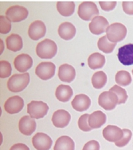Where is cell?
I'll return each mask as SVG.
<instances>
[{
    "label": "cell",
    "instance_id": "cell-1",
    "mask_svg": "<svg viewBox=\"0 0 133 150\" xmlns=\"http://www.w3.org/2000/svg\"><path fill=\"white\" fill-rule=\"evenodd\" d=\"M30 83V74L28 73L14 74L9 78L7 88L11 92L19 93L25 90Z\"/></svg>",
    "mask_w": 133,
    "mask_h": 150
},
{
    "label": "cell",
    "instance_id": "cell-2",
    "mask_svg": "<svg viewBox=\"0 0 133 150\" xmlns=\"http://www.w3.org/2000/svg\"><path fill=\"white\" fill-rule=\"evenodd\" d=\"M58 51V46L54 42L50 39H45L37 45L36 54L42 59H51Z\"/></svg>",
    "mask_w": 133,
    "mask_h": 150
},
{
    "label": "cell",
    "instance_id": "cell-3",
    "mask_svg": "<svg viewBox=\"0 0 133 150\" xmlns=\"http://www.w3.org/2000/svg\"><path fill=\"white\" fill-rule=\"evenodd\" d=\"M127 35V28L122 23H115L111 24L106 30L108 39L113 43L121 42Z\"/></svg>",
    "mask_w": 133,
    "mask_h": 150
},
{
    "label": "cell",
    "instance_id": "cell-4",
    "mask_svg": "<svg viewBox=\"0 0 133 150\" xmlns=\"http://www.w3.org/2000/svg\"><path fill=\"white\" fill-rule=\"evenodd\" d=\"M78 16L84 21L93 20L99 15V10L96 3L90 1L81 3L78 6Z\"/></svg>",
    "mask_w": 133,
    "mask_h": 150
},
{
    "label": "cell",
    "instance_id": "cell-5",
    "mask_svg": "<svg viewBox=\"0 0 133 150\" xmlns=\"http://www.w3.org/2000/svg\"><path fill=\"white\" fill-rule=\"evenodd\" d=\"M49 106L43 101H32L27 105V112L34 119H40L46 115Z\"/></svg>",
    "mask_w": 133,
    "mask_h": 150
},
{
    "label": "cell",
    "instance_id": "cell-6",
    "mask_svg": "<svg viewBox=\"0 0 133 150\" xmlns=\"http://www.w3.org/2000/svg\"><path fill=\"white\" fill-rule=\"evenodd\" d=\"M119 99L115 93L111 91L102 92L98 98V104L105 110H113L118 105Z\"/></svg>",
    "mask_w": 133,
    "mask_h": 150
},
{
    "label": "cell",
    "instance_id": "cell-7",
    "mask_svg": "<svg viewBox=\"0 0 133 150\" xmlns=\"http://www.w3.org/2000/svg\"><path fill=\"white\" fill-rule=\"evenodd\" d=\"M29 12L28 10L24 6L19 5L10 6L6 11V16L9 20L12 23H18L21 21L25 20L28 17Z\"/></svg>",
    "mask_w": 133,
    "mask_h": 150
},
{
    "label": "cell",
    "instance_id": "cell-8",
    "mask_svg": "<svg viewBox=\"0 0 133 150\" xmlns=\"http://www.w3.org/2000/svg\"><path fill=\"white\" fill-rule=\"evenodd\" d=\"M55 69H56V67L53 62H43L38 64V67H36L35 74L40 79L46 81L54 76Z\"/></svg>",
    "mask_w": 133,
    "mask_h": 150
},
{
    "label": "cell",
    "instance_id": "cell-9",
    "mask_svg": "<svg viewBox=\"0 0 133 150\" xmlns=\"http://www.w3.org/2000/svg\"><path fill=\"white\" fill-rule=\"evenodd\" d=\"M52 144L51 137L44 133H36L32 137V144L37 150H49Z\"/></svg>",
    "mask_w": 133,
    "mask_h": 150
},
{
    "label": "cell",
    "instance_id": "cell-10",
    "mask_svg": "<svg viewBox=\"0 0 133 150\" xmlns=\"http://www.w3.org/2000/svg\"><path fill=\"white\" fill-rule=\"evenodd\" d=\"M109 26V23L105 18L103 16H96L91 21L89 27L92 34L99 35L103 34L104 32H106Z\"/></svg>",
    "mask_w": 133,
    "mask_h": 150
},
{
    "label": "cell",
    "instance_id": "cell-11",
    "mask_svg": "<svg viewBox=\"0 0 133 150\" xmlns=\"http://www.w3.org/2000/svg\"><path fill=\"white\" fill-rule=\"evenodd\" d=\"M46 33V28L42 21L37 20L30 25L28 35L32 40L37 41L43 38Z\"/></svg>",
    "mask_w": 133,
    "mask_h": 150
},
{
    "label": "cell",
    "instance_id": "cell-12",
    "mask_svg": "<svg viewBox=\"0 0 133 150\" xmlns=\"http://www.w3.org/2000/svg\"><path fill=\"white\" fill-rule=\"evenodd\" d=\"M117 57L120 62L123 65H133V44H127L119 48Z\"/></svg>",
    "mask_w": 133,
    "mask_h": 150
},
{
    "label": "cell",
    "instance_id": "cell-13",
    "mask_svg": "<svg viewBox=\"0 0 133 150\" xmlns=\"http://www.w3.org/2000/svg\"><path fill=\"white\" fill-rule=\"evenodd\" d=\"M24 101L19 96H13L8 98L4 104V109L10 114L19 112L23 109Z\"/></svg>",
    "mask_w": 133,
    "mask_h": 150
},
{
    "label": "cell",
    "instance_id": "cell-14",
    "mask_svg": "<svg viewBox=\"0 0 133 150\" xmlns=\"http://www.w3.org/2000/svg\"><path fill=\"white\" fill-rule=\"evenodd\" d=\"M71 115L66 110H58L52 116L53 125L57 128H65L70 124Z\"/></svg>",
    "mask_w": 133,
    "mask_h": 150
},
{
    "label": "cell",
    "instance_id": "cell-15",
    "mask_svg": "<svg viewBox=\"0 0 133 150\" xmlns=\"http://www.w3.org/2000/svg\"><path fill=\"white\" fill-rule=\"evenodd\" d=\"M102 134L106 141L116 143L123 137L124 132L123 129L116 125H108L103 129Z\"/></svg>",
    "mask_w": 133,
    "mask_h": 150
},
{
    "label": "cell",
    "instance_id": "cell-16",
    "mask_svg": "<svg viewBox=\"0 0 133 150\" xmlns=\"http://www.w3.org/2000/svg\"><path fill=\"white\" fill-rule=\"evenodd\" d=\"M36 121L30 116H24L19 120L18 129L23 135L30 136L36 129Z\"/></svg>",
    "mask_w": 133,
    "mask_h": 150
},
{
    "label": "cell",
    "instance_id": "cell-17",
    "mask_svg": "<svg viewBox=\"0 0 133 150\" xmlns=\"http://www.w3.org/2000/svg\"><path fill=\"white\" fill-rule=\"evenodd\" d=\"M14 65L18 72L26 73L33 66V59L29 54H22L15 58Z\"/></svg>",
    "mask_w": 133,
    "mask_h": 150
},
{
    "label": "cell",
    "instance_id": "cell-18",
    "mask_svg": "<svg viewBox=\"0 0 133 150\" xmlns=\"http://www.w3.org/2000/svg\"><path fill=\"white\" fill-rule=\"evenodd\" d=\"M71 105L76 111L84 112L91 105V100L85 94H77L73 98Z\"/></svg>",
    "mask_w": 133,
    "mask_h": 150
},
{
    "label": "cell",
    "instance_id": "cell-19",
    "mask_svg": "<svg viewBox=\"0 0 133 150\" xmlns=\"http://www.w3.org/2000/svg\"><path fill=\"white\" fill-rule=\"evenodd\" d=\"M76 77L75 69L69 64H63L58 69V78L64 82H71Z\"/></svg>",
    "mask_w": 133,
    "mask_h": 150
},
{
    "label": "cell",
    "instance_id": "cell-20",
    "mask_svg": "<svg viewBox=\"0 0 133 150\" xmlns=\"http://www.w3.org/2000/svg\"><path fill=\"white\" fill-rule=\"evenodd\" d=\"M59 36L64 40H70L76 35L75 26L71 23L65 22L59 26L58 30Z\"/></svg>",
    "mask_w": 133,
    "mask_h": 150
},
{
    "label": "cell",
    "instance_id": "cell-21",
    "mask_svg": "<svg viewBox=\"0 0 133 150\" xmlns=\"http://www.w3.org/2000/svg\"><path fill=\"white\" fill-rule=\"evenodd\" d=\"M106 115L105 113L101 111L97 110L91 113L89 117V125L93 129H99L101 128L106 122Z\"/></svg>",
    "mask_w": 133,
    "mask_h": 150
},
{
    "label": "cell",
    "instance_id": "cell-22",
    "mask_svg": "<svg viewBox=\"0 0 133 150\" xmlns=\"http://www.w3.org/2000/svg\"><path fill=\"white\" fill-rule=\"evenodd\" d=\"M72 88L70 86H65V85H59L56 91H55V96L58 101L61 102H67L69 101L72 98Z\"/></svg>",
    "mask_w": 133,
    "mask_h": 150
},
{
    "label": "cell",
    "instance_id": "cell-23",
    "mask_svg": "<svg viewBox=\"0 0 133 150\" xmlns=\"http://www.w3.org/2000/svg\"><path fill=\"white\" fill-rule=\"evenodd\" d=\"M53 150H75V143L68 136H61L56 141Z\"/></svg>",
    "mask_w": 133,
    "mask_h": 150
},
{
    "label": "cell",
    "instance_id": "cell-24",
    "mask_svg": "<svg viewBox=\"0 0 133 150\" xmlns=\"http://www.w3.org/2000/svg\"><path fill=\"white\" fill-rule=\"evenodd\" d=\"M6 44L7 49L14 52L21 50L23 46V38H21L20 35H16V34L9 35L8 37L6 38Z\"/></svg>",
    "mask_w": 133,
    "mask_h": 150
},
{
    "label": "cell",
    "instance_id": "cell-25",
    "mask_svg": "<svg viewBox=\"0 0 133 150\" xmlns=\"http://www.w3.org/2000/svg\"><path fill=\"white\" fill-rule=\"evenodd\" d=\"M57 10L59 14L64 17H70L73 14L75 10V3L70 2H62L59 1L57 3Z\"/></svg>",
    "mask_w": 133,
    "mask_h": 150
},
{
    "label": "cell",
    "instance_id": "cell-26",
    "mask_svg": "<svg viewBox=\"0 0 133 150\" xmlns=\"http://www.w3.org/2000/svg\"><path fill=\"white\" fill-rule=\"evenodd\" d=\"M105 64V57L100 53H93L88 58V65L92 69L102 68Z\"/></svg>",
    "mask_w": 133,
    "mask_h": 150
},
{
    "label": "cell",
    "instance_id": "cell-27",
    "mask_svg": "<svg viewBox=\"0 0 133 150\" xmlns=\"http://www.w3.org/2000/svg\"><path fill=\"white\" fill-rule=\"evenodd\" d=\"M107 75L104 71H97L94 73L92 77V84L95 89H101L106 85Z\"/></svg>",
    "mask_w": 133,
    "mask_h": 150
},
{
    "label": "cell",
    "instance_id": "cell-28",
    "mask_svg": "<svg viewBox=\"0 0 133 150\" xmlns=\"http://www.w3.org/2000/svg\"><path fill=\"white\" fill-rule=\"evenodd\" d=\"M116 43H113L112 42H110L106 35H104L101 37L98 40L97 46L100 50H101L105 54H110L114 50V48L116 47Z\"/></svg>",
    "mask_w": 133,
    "mask_h": 150
},
{
    "label": "cell",
    "instance_id": "cell-29",
    "mask_svg": "<svg viewBox=\"0 0 133 150\" xmlns=\"http://www.w3.org/2000/svg\"><path fill=\"white\" fill-rule=\"evenodd\" d=\"M115 81L120 86H127L132 82V77L129 73L125 70H120L116 73Z\"/></svg>",
    "mask_w": 133,
    "mask_h": 150
},
{
    "label": "cell",
    "instance_id": "cell-30",
    "mask_svg": "<svg viewBox=\"0 0 133 150\" xmlns=\"http://www.w3.org/2000/svg\"><path fill=\"white\" fill-rule=\"evenodd\" d=\"M109 91L115 93L116 94V96L118 97V104H124V103H125L126 101H127V98H128L126 90H125V89H123V88L120 86H117V85L113 86L110 89Z\"/></svg>",
    "mask_w": 133,
    "mask_h": 150
},
{
    "label": "cell",
    "instance_id": "cell-31",
    "mask_svg": "<svg viewBox=\"0 0 133 150\" xmlns=\"http://www.w3.org/2000/svg\"><path fill=\"white\" fill-rule=\"evenodd\" d=\"M11 66L7 61L2 60L0 62V78H6L11 74Z\"/></svg>",
    "mask_w": 133,
    "mask_h": 150
},
{
    "label": "cell",
    "instance_id": "cell-32",
    "mask_svg": "<svg viewBox=\"0 0 133 150\" xmlns=\"http://www.w3.org/2000/svg\"><path fill=\"white\" fill-rule=\"evenodd\" d=\"M123 132H124V136L119 142H116L115 144L116 146L120 148L125 147L126 146L128 142H130V140L132 139V133L130 129H123Z\"/></svg>",
    "mask_w": 133,
    "mask_h": 150
},
{
    "label": "cell",
    "instance_id": "cell-33",
    "mask_svg": "<svg viewBox=\"0 0 133 150\" xmlns=\"http://www.w3.org/2000/svg\"><path fill=\"white\" fill-rule=\"evenodd\" d=\"M89 114H88V113L83 114L80 117L78 120V127L81 131L89 132L93 129L89 125Z\"/></svg>",
    "mask_w": 133,
    "mask_h": 150
},
{
    "label": "cell",
    "instance_id": "cell-34",
    "mask_svg": "<svg viewBox=\"0 0 133 150\" xmlns=\"http://www.w3.org/2000/svg\"><path fill=\"white\" fill-rule=\"evenodd\" d=\"M11 30V23L6 16H0V33L6 35Z\"/></svg>",
    "mask_w": 133,
    "mask_h": 150
},
{
    "label": "cell",
    "instance_id": "cell-35",
    "mask_svg": "<svg viewBox=\"0 0 133 150\" xmlns=\"http://www.w3.org/2000/svg\"><path fill=\"white\" fill-rule=\"evenodd\" d=\"M99 4L103 11H113V9L116 7L117 3L116 1H100Z\"/></svg>",
    "mask_w": 133,
    "mask_h": 150
},
{
    "label": "cell",
    "instance_id": "cell-36",
    "mask_svg": "<svg viewBox=\"0 0 133 150\" xmlns=\"http://www.w3.org/2000/svg\"><path fill=\"white\" fill-rule=\"evenodd\" d=\"M82 150H100V144L95 140H92L84 144Z\"/></svg>",
    "mask_w": 133,
    "mask_h": 150
},
{
    "label": "cell",
    "instance_id": "cell-37",
    "mask_svg": "<svg viewBox=\"0 0 133 150\" xmlns=\"http://www.w3.org/2000/svg\"><path fill=\"white\" fill-rule=\"evenodd\" d=\"M123 11L125 14L129 15H133V2H127L125 1L122 3Z\"/></svg>",
    "mask_w": 133,
    "mask_h": 150
},
{
    "label": "cell",
    "instance_id": "cell-38",
    "mask_svg": "<svg viewBox=\"0 0 133 150\" xmlns=\"http://www.w3.org/2000/svg\"><path fill=\"white\" fill-rule=\"evenodd\" d=\"M10 150H30L29 147L23 143H17L12 145Z\"/></svg>",
    "mask_w": 133,
    "mask_h": 150
},
{
    "label": "cell",
    "instance_id": "cell-39",
    "mask_svg": "<svg viewBox=\"0 0 133 150\" xmlns=\"http://www.w3.org/2000/svg\"><path fill=\"white\" fill-rule=\"evenodd\" d=\"M0 43H1V51H0V53L2 54L3 52V50H4V44H3V41L2 39L0 40Z\"/></svg>",
    "mask_w": 133,
    "mask_h": 150
},
{
    "label": "cell",
    "instance_id": "cell-40",
    "mask_svg": "<svg viewBox=\"0 0 133 150\" xmlns=\"http://www.w3.org/2000/svg\"><path fill=\"white\" fill-rule=\"evenodd\" d=\"M132 74H133V69H132Z\"/></svg>",
    "mask_w": 133,
    "mask_h": 150
}]
</instances>
